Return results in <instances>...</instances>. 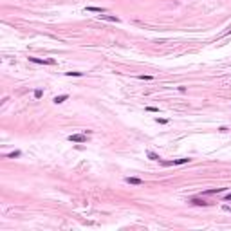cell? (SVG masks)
I'll list each match as a JSON object with an SVG mask.
<instances>
[{
    "label": "cell",
    "instance_id": "16",
    "mask_svg": "<svg viewBox=\"0 0 231 231\" xmlns=\"http://www.w3.org/2000/svg\"><path fill=\"white\" fill-rule=\"evenodd\" d=\"M226 200H231V193H229V195H226Z\"/></svg>",
    "mask_w": 231,
    "mask_h": 231
},
{
    "label": "cell",
    "instance_id": "12",
    "mask_svg": "<svg viewBox=\"0 0 231 231\" xmlns=\"http://www.w3.org/2000/svg\"><path fill=\"white\" fill-rule=\"evenodd\" d=\"M7 157L9 159H15V157H20V152L16 150V152H11V154H7Z\"/></svg>",
    "mask_w": 231,
    "mask_h": 231
},
{
    "label": "cell",
    "instance_id": "15",
    "mask_svg": "<svg viewBox=\"0 0 231 231\" xmlns=\"http://www.w3.org/2000/svg\"><path fill=\"white\" fill-rule=\"evenodd\" d=\"M146 110L148 112H159V108L157 107H146Z\"/></svg>",
    "mask_w": 231,
    "mask_h": 231
},
{
    "label": "cell",
    "instance_id": "17",
    "mask_svg": "<svg viewBox=\"0 0 231 231\" xmlns=\"http://www.w3.org/2000/svg\"><path fill=\"white\" fill-rule=\"evenodd\" d=\"M226 209H231V208H226Z\"/></svg>",
    "mask_w": 231,
    "mask_h": 231
},
{
    "label": "cell",
    "instance_id": "5",
    "mask_svg": "<svg viewBox=\"0 0 231 231\" xmlns=\"http://www.w3.org/2000/svg\"><path fill=\"white\" fill-rule=\"evenodd\" d=\"M99 18H101V20H107V22H116V24L119 22V18H118V16H108V15H99Z\"/></svg>",
    "mask_w": 231,
    "mask_h": 231
},
{
    "label": "cell",
    "instance_id": "6",
    "mask_svg": "<svg viewBox=\"0 0 231 231\" xmlns=\"http://www.w3.org/2000/svg\"><path fill=\"white\" fill-rule=\"evenodd\" d=\"M65 99H69V94H62V96H56V98H54V103H63V101Z\"/></svg>",
    "mask_w": 231,
    "mask_h": 231
},
{
    "label": "cell",
    "instance_id": "2",
    "mask_svg": "<svg viewBox=\"0 0 231 231\" xmlns=\"http://www.w3.org/2000/svg\"><path fill=\"white\" fill-rule=\"evenodd\" d=\"M29 62L40 63V65H54V63H56L54 60H42V58H33V56H29Z\"/></svg>",
    "mask_w": 231,
    "mask_h": 231
},
{
    "label": "cell",
    "instance_id": "9",
    "mask_svg": "<svg viewBox=\"0 0 231 231\" xmlns=\"http://www.w3.org/2000/svg\"><path fill=\"white\" fill-rule=\"evenodd\" d=\"M146 157H148V159H152V161H157V162L161 161V157H159V155L155 154V152H146Z\"/></svg>",
    "mask_w": 231,
    "mask_h": 231
},
{
    "label": "cell",
    "instance_id": "13",
    "mask_svg": "<svg viewBox=\"0 0 231 231\" xmlns=\"http://www.w3.org/2000/svg\"><path fill=\"white\" fill-rule=\"evenodd\" d=\"M155 123H161V125H166V123H168V119H164V118H155Z\"/></svg>",
    "mask_w": 231,
    "mask_h": 231
},
{
    "label": "cell",
    "instance_id": "3",
    "mask_svg": "<svg viewBox=\"0 0 231 231\" xmlns=\"http://www.w3.org/2000/svg\"><path fill=\"white\" fill-rule=\"evenodd\" d=\"M69 141H72V143H85L87 135L85 134H72V135H69Z\"/></svg>",
    "mask_w": 231,
    "mask_h": 231
},
{
    "label": "cell",
    "instance_id": "11",
    "mask_svg": "<svg viewBox=\"0 0 231 231\" xmlns=\"http://www.w3.org/2000/svg\"><path fill=\"white\" fill-rule=\"evenodd\" d=\"M42 96H43V90H42V89H36V90H35V98H36V99H40Z\"/></svg>",
    "mask_w": 231,
    "mask_h": 231
},
{
    "label": "cell",
    "instance_id": "7",
    "mask_svg": "<svg viewBox=\"0 0 231 231\" xmlns=\"http://www.w3.org/2000/svg\"><path fill=\"white\" fill-rule=\"evenodd\" d=\"M190 202H192V204H195V206H208L206 200H200V199H197V197H195V199H192Z\"/></svg>",
    "mask_w": 231,
    "mask_h": 231
},
{
    "label": "cell",
    "instance_id": "14",
    "mask_svg": "<svg viewBox=\"0 0 231 231\" xmlns=\"http://www.w3.org/2000/svg\"><path fill=\"white\" fill-rule=\"evenodd\" d=\"M67 76H83V72H65Z\"/></svg>",
    "mask_w": 231,
    "mask_h": 231
},
{
    "label": "cell",
    "instance_id": "4",
    "mask_svg": "<svg viewBox=\"0 0 231 231\" xmlns=\"http://www.w3.org/2000/svg\"><path fill=\"white\" fill-rule=\"evenodd\" d=\"M128 184H135V186H139V184H143V181L141 179H137V177H126L125 179Z\"/></svg>",
    "mask_w": 231,
    "mask_h": 231
},
{
    "label": "cell",
    "instance_id": "8",
    "mask_svg": "<svg viewBox=\"0 0 231 231\" xmlns=\"http://www.w3.org/2000/svg\"><path fill=\"white\" fill-rule=\"evenodd\" d=\"M87 11H92V13H107L105 7H94V5H89V7H87Z\"/></svg>",
    "mask_w": 231,
    "mask_h": 231
},
{
    "label": "cell",
    "instance_id": "1",
    "mask_svg": "<svg viewBox=\"0 0 231 231\" xmlns=\"http://www.w3.org/2000/svg\"><path fill=\"white\" fill-rule=\"evenodd\" d=\"M192 159L190 157H182V159H173V161H159V164H162V166H177V164H186V162H190Z\"/></svg>",
    "mask_w": 231,
    "mask_h": 231
},
{
    "label": "cell",
    "instance_id": "10",
    "mask_svg": "<svg viewBox=\"0 0 231 231\" xmlns=\"http://www.w3.org/2000/svg\"><path fill=\"white\" fill-rule=\"evenodd\" d=\"M224 192V188H217V190H208V192H204V195H211V193H220Z\"/></svg>",
    "mask_w": 231,
    "mask_h": 231
}]
</instances>
